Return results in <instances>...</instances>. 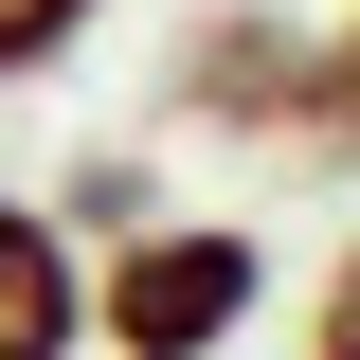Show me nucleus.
<instances>
[{
  "label": "nucleus",
  "instance_id": "f257e3e1",
  "mask_svg": "<svg viewBox=\"0 0 360 360\" xmlns=\"http://www.w3.org/2000/svg\"><path fill=\"white\" fill-rule=\"evenodd\" d=\"M252 307H270V234H234V217H127L108 270H90V342L108 360H217Z\"/></svg>",
  "mask_w": 360,
  "mask_h": 360
},
{
  "label": "nucleus",
  "instance_id": "f03ea898",
  "mask_svg": "<svg viewBox=\"0 0 360 360\" xmlns=\"http://www.w3.org/2000/svg\"><path fill=\"white\" fill-rule=\"evenodd\" d=\"M162 127H252V144L270 127H342V54L234 0V18H198V37L162 54Z\"/></svg>",
  "mask_w": 360,
  "mask_h": 360
},
{
  "label": "nucleus",
  "instance_id": "7ed1b4c3",
  "mask_svg": "<svg viewBox=\"0 0 360 360\" xmlns=\"http://www.w3.org/2000/svg\"><path fill=\"white\" fill-rule=\"evenodd\" d=\"M90 342V270L54 198H0V360H72Z\"/></svg>",
  "mask_w": 360,
  "mask_h": 360
},
{
  "label": "nucleus",
  "instance_id": "20e7f679",
  "mask_svg": "<svg viewBox=\"0 0 360 360\" xmlns=\"http://www.w3.org/2000/svg\"><path fill=\"white\" fill-rule=\"evenodd\" d=\"M90 18H108V0H0V90H37L54 54L90 37Z\"/></svg>",
  "mask_w": 360,
  "mask_h": 360
},
{
  "label": "nucleus",
  "instance_id": "39448f33",
  "mask_svg": "<svg viewBox=\"0 0 360 360\" xmlns=\"http://www.w3.org/2000/svg\"><path fill=\"white\" fill-rule=\"evenodd\" d=\"M307 360H360V234L324 252V307H307Z\"/></svg>",
  "mask_w": 360,
  "mask_h": 360
},
{
  "label": "nucleus",
  "instance_id": "423d86ee",
  "mask_svg": "<svg viewBox=\"0 0 360 360\" xmlns=\"http://www.w3.org/2000/svg\"><path fill=\"white\" fill-rule=\"evenodd\" d=\"M144 217V162H72V234H127Z\"/></svg>",
  "mask_w": 360,
  "mask_h": 360
},
{
  "label": "nucleus",
  "instance_id": "0eeeda50",
  "mask_svg": "<svg viewBox=\"0 0 360 360\" xmlns=\"http://www.w3.org/2000/svg\"><path fill=\"white\" fill-rule=\"evenodd\" d=\"M324 54H342V127H360V18H342V37H324Z\"/></svg>",
  "mask_w": 360,
  "mask_h": 360
}]
</instances>
